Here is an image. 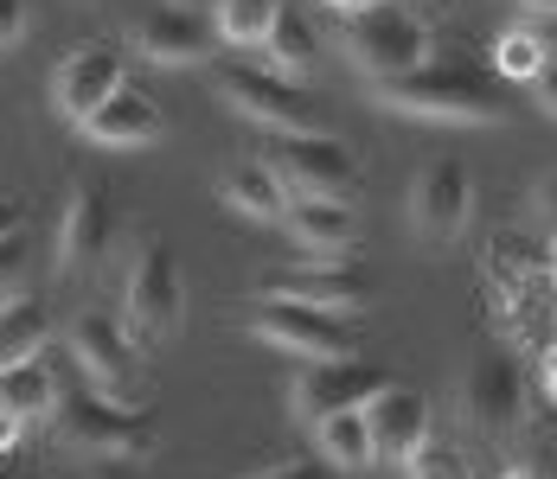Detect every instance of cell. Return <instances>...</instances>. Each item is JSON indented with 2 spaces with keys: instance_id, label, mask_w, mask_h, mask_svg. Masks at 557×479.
I'll list each match as a JSON object with an SVG mask.
<instances>
[{
  "instance_id": "22",
  "label": "cell",
  "mask_w": 557,
  "mask_h": 479,
  "mask_svg": "<svg viewBox=\"0 0 557 479\" xmlns=\"http://www.w3.org/2000/svg\"><path fill=\"white\" fill-rule=\"evenodd\" d=\"M0 409H13L20 423H46L58 409V377L39 365V358H26V365H13V371H0Z\"/></svg>"
},
{
  "instance_id": "33",
  "label": "cell",
  "mask_w": 557,
  "mask_h": 479,
  "mask_svg": "<svg viewBox=\"0 0 557 479\" xmlns=\"http://www.w3.org/2000/svg\"><path fill=\"white\" fill-rule=\"evenodd\" d=\"M20 434H26V423H20L13 409H0V454H7V448H20Z\"/></svg>"
},
{
  "instance_id": "25",
  "label": "cell",
  "mask_w": 557,
  "mask_h": 479,
  "mask_svg": "<svg viewBox=\"0 0 557 479\" xmlns=\"http://www.w3.org/2000/svg\"><path fill=\"white\" fill-rule=\"evenodd\" d=\"M545 64H552V46H545L539 33H525V26H519V33H500V39H494V77L532 84V77L545 71Z\"/></svg>"
},
{
  "instance_id": "24",
  "label": "cell",
  "mask_w": 557,
  "mask_h": 479,
  "mask_svg": "<svg viewBox=\"0 0 557 479\" xmlns=\"http://www.w3.org/2000/svg\"><path fill=\"white\" fill-rule=\"evenodd\" d=\"M276 13H282V0H219L212 7V33L224 46H263Z\"/></svg>"
},
{
  "instance_id": "37",
  "label": "cell",
  "mask_w": 557,
  "mask_h": 479,
  "mask_svg": "<svg viewBox=\"0 0 557 479\" xmlns=\"http://www.w3.org/2000/svg\"><path fill=\"white\" fill-rule=\"evenodd\" d=\"M525 13H557V0H519Z\"/></svg>"
},
{
  "instance_id": "14",
  "label": "cell",
  "mask_w": 557,
  "mask_h": 479,
  "mask_svg": "<svg viewBox=\"0 0 557 479\" xmlns=\"http://www.w3.org/2000/svg\"><path fill=\"white\" fill-rule=\"evenodd\" d=\"M115 243V199L110 186H97V179H77L71 186V199H64V217H58V263L71 268H90L103 263Z\"/></svg>"
},
{
  "instance_id": "12",
  "label": "cell",
  "mask_w": 557,
  "mask_h": 479,
  "mask_svg": "<svg viewBox=\"0 0 557 479\" xmlns=\"http://www.w3.org/2000/svg\"><path fill=\"white\" fill-rule=\"evenodd\" d=\"M122 84H128V77H122V52H115V46H103V39H97V46H71V52L52 64V109L64 122L84 128Z\"/></svg>"
},
{
  "instance_id": "5",
  "label": "cell",
  "mask_w": 557,
  "mask_h": 479,
  "mask_svg": "<svg viewBox=\"0 0 557 479\" xmlns=\"http://www.w3.org/2000/svg\"><path fill=\"white\" fill-rule=\"evenodd\" d=\"M186 319V275L168 237H148L128 263V294H122V326L135 339H173Z\"/></svg>"
},
{
  "instance_id": "2",
  "label": "cell",
  "mask_w": 557,
  "mask_h": 479,
  "mask_svg": "<svg viewBox=\"0 0 557 479\" xmlns=\"http://www.w3.org/2000/svg\"><path fill=\"white\" fill-rule=\"evenodd\" d=\"M339 52L366 84H391V77H410L430 58H443V39L417 7H372V13L339 20Z\"/></svg>"
},
{
  "instance_id": "34",
  "label": "cell",
  "mask_w": 557,
  "mask_h": 479,
  "mask_svg": "<svg viewBox=\"0 0 557 479\" xmlns=\"http://www.w3.org/2000/svg\"><path fill=\"white\" fill-rule=\"evenodd\" d=\"M334 13H372V7H385V0H327Z\"/></svg>"
},
{
  "instance_id": "15",
  "label": "cell",
  "mask_w": 557,
  "mask_h": 479,
  "mask_svg": "<svg viewBox=\"0 0 557 479\" xmlns=\"http://www.w3.org/2000/svg\"><path fill=\"white\" fill-rule=\"evenodd\" d=\"M366 428H372L379 461L404 467V461L423 448V434H430V396H423V390H404V383H385V390L366 403Z\"/></svg>"
},
{
  "instance_id": "7",
  "label": "cell",
  "mask_w": 557,
  "mask_h": 479,
  "mask_svg": "<svg viewBox=\"0 0 557 479\" xmlns=\"http://www.w3.org/2000/svg\"><path fill=\"white\" fill-rule=\"evenodd\" d=\"M212 84H219V97L244 122H257V135H301V128H314V97L295 77L257 71V64H219Z\"/></svg>"
},
{
  "instance_id": "19",
  "label": "cell",
  "mask_w": 557,
  "mask_h": 479,
  "mask_svg": "<svg viewBox=\"0 0 557 479\" xmlns=\"http://www.w3.org/2000/svg\"><path fill=\"white\" fill-rule=\"evenodd\" d=\"M84 135L103 141V148H148V141H161V109H154V97H141L135 84H122L110 103L84 122Z\"/></svg>"
},
{
  "instance_id": "26",
  "label": "cell",
  "mask_w": 557,
  "mask_h": 479,
  "mask_svg": "<svg viewBox=\"0 0 557 479\" xmlns=\"http://www.w3.org/2000/svg\"><path fill=\"white\" fill-rule=\"evenodd\" d=\"M404 479H474V467H468V454H461L455 441L423 434V448L404 461Z\"/></svg>"
},
{
  "instance_id": "17",
  "label": "cell",
  "mask_w": 557,
  "mask_h": 479,
  "mask_svg": "<svg viewBox=\"0 0 557 479\" xmlns=\"http://www.w3.org/2000/svg\"><path fill=\"white\" fill-rule=\"evenodd\" d=\"M282 224L308 256H352L359 250V212L346 199H288Z\"/></svg>"
},
{
  "instance_id": "9",
  "label": "cell",
  "mask_w": 557,
  "mask_h": 479,
  "mask_svg": "<svg viewBox=\"0 0 557 479\" xmlns=\"http://www.w3.org/2000/svg\"><path fill=\"white\" fill-rule=\"evenodd\" d=\"M71 358L84 365L90 377V390H103V396H122L135 371H141V339L122 326L115 314L103 307H84V314L71 319Z\"/></svg>"
},
{
  "instance_id": "36",
  "label": "cell",
  "mask_w": 557,
  "mask_h": 479,
  "mask_svg": "<svg viewBox=\"0 0 557 479\" xmlns=\"http://www.w3.org/2000/svg\"><path fill=\"white\" fill-rule=\"evenodd\" d=\"M500 479H545V474H539V467H506Z\"/></svg>"
},
{
  "instance_id": "10",
  "label": "cell",
  "mask_w": 557,
  "mask_h": 479,
  "mask_svg": "<svg viewBox=\"0 0 557 479\" xmlns=\"http://www.w3.org/2000/svg\"><path fill=\"white\" fill-rule=\"evenodd\" d=\"M263 294L276 301H301V307H334V314H352L372 301V281L352 256H308V263H288L263 275Z\"/></svg>"
},
{
  "instance_id": "20",
  "label": "cell",
  "mask_w": 557,
  "mask_h": 479,
  "mask_svg": "<svg viewBox=\"0 0 557 479\" xmlns=\"http://www.w3.org/2000/svg\"><path fill=\"white\" fill-rule=\"evenodd\" d=\"M46 339H52V314H46L39 294H7V301H0V371L39 358Z\"/></svg>"
},
{
  "instance_id": "6",
  "label": "cell",
  "mask_w": 557,
  "mask_h": 479,
  "mask_svg": "<svg viewBox=\"0 0 557 479\" xmlns=\"http://www.w3.org/2000/svg\"><path fill=\"white\" fill-rule=\"evenodd\" d=\"M250 332L270 339L282 352L321 365V358H352L359 352V326L334 307H301V301H276V294H257L250 301Z\"/></svg>"
},
{
  "instance_id": "32",
  "label": "cell",
  "mask_w": 557,
  "mask_h": 479,
  "mask_svg": "<svg viewBox=\"0 0 557 479\" xmlns=\"http://www.w3.org/2000/svg\"><path fill=\"white\" fill-rule=\"evenodd\" d=\"M244 479H308V467L301 461H270V467H257V474H244Z\"/></svg>"
},
{
  "instance_id": "35",
  "label": "cell",
  "mask_w": 557,
  "mask_h": 479,
  "mask_svg": "<svg viewBox=\"0 0 557 479\" xmlns=\"http://www.w3.org/2000/svg\"><path fill=\"white\" fill-rule=\"evenodd\" d=\"M545 390L557 396V345H552V358H545Z\"/></svg>"
},
{
  "instance_id": "29",
  "label": "cell",
  "mask_w": 557,
  "mask_h": 479,
  "mask_svg": "<svg viewBox=\"0 0 557 479\" xmlns=\"http://www.w3.org/2000/svg\"><path fill=\"white\" fill-rule=\"evenodd\" d=\"M532 212H539V224H552L557 230V166L552 173H539V186H532Z\"/></svg>"
},
{
  "instance_id": "38",
  "label": "cell",
  "mask_w": 557,
  "mask_h": 479,
  "mask_svg": "<svg viewBox=\"0 0 557 479\" xmlns=\"http://www.w3.org/2000/svg\"><path fill=\"white\" fill-rule=\"evenodd\" d=\"M552 288H557V250H552Z\"/></svg>"
},
{
  "instance_id": "3",
  "label": "cell",
  "mask_w": 557,
  "mask_h": 479,
  "mask_svg": "<svg viewBox=\"0 0 557 479\" xmlns=\"http://www.w3.org/2000/svg\"><path fill=\"white\" fill-rule=\"evenodd\" d=\"M257 160L288 186V199H346L352 179H359V154L321 135V128H301V135H263Z\"/></svg>"
},
{
  "instance_id": "16",
  "label": "cell",
  "mask_w": 557,
  "mask_h": 479,
  "mask_svg": "<svg viewBox=\"0 0 557 479\" xmlns=\"http://www.w3.org/2000/svg\"><path fill=\"white\" fill-rule=\"evenodd\" d=\"M212 20L206 13H193V7H161V13H148V20H135V33H128V46L148 58V64H199V58L212 52Z\"/></svg>"
},
{
  "instance_id": "11",
  "label": "cell",
  "mask_w": 557,
  "mask_h": 479,
  "mask_svg": "<svg viewBox=\"0 0 557 479\" xmlns=\"http://www.w3.org/2000/svg\"><path fill=\"white\" fill-rule=\"evenodd\" d=\"M468 217H474V173L455 154H436L410 186V224L430 243H455L468 230Z\"/></svg>"
},
{
  "instance_id": "8",
  "label": "cell",
  "mask_w": 557,
  "mask_h": 479,
  "mask_svg": "<svg viewBox=\"0 0 557 479\" xmlns=\"http://www.w3.org/2000/svg\"><path fill=\"white\" fill-rule=\"evenodd\" d=\"M385 390V371L379 365H359V358H321L288 383V416L295 423H327L339 409H366L372 396Z\"/></svg>"
},
{
  "instance_id": "28",
  "label": "cell",
  "mask_w": 557,
  "mask_h": 479,
  "mask_svg": "<svg viewBox=\"0 0 557 479\" xmlns=\"http://www.w3.org/2000/svg\"><path fill=\"white\" fill-rule=\"evenodd\" d=\"M20 275H26V230L0 237V288H13Z\"/></svg>"
},
{
  "instance_id": "1",
  "label": "cell",
  "mask_w": 557,
  "mask_h": 479,
  "mask_svg": "<svg viewBox=\"0 0 557 479\" xmlns=\"http://www.w3.org/2000/svg\"><path fill=\"white\" fill-rule=\"evenodd\" d=\"M379 109L404 122H430V128H494L500 122V90L487 71H474L468 58H430L410 77L372 84Z\"/></svg>"
},
{
  "instance_id": "21",
  "label": "cell",
  "mask_w": 557,
  "mask_h": 479,
  "mask_svg": "<svg viewBox=\"0 0 557 479\" xmlns=\"http://www.w3.org/2000/svg\"><path fill=\"white\" fill-rule=\"evenodd\" d=\"M314 441H321V454L334 461L339 474H372V467H379L366 409H339V416H327V423H314Z\"/></svg>"
},
{
  "instance_id": "27",
  "label": "cell",
  "mask_w": 557,
  "mask_h": 479,
  "mask_svg": "<svg viewBox=\"0 0 557 479\" xmlns=\"http://www.w3.org/2000/svg\"><path fill=\"white\" fill-rule=\"evenodd\" d=\"M26 20H33L26 0H0V52H13V46L26 39Z\"/></svg>"
},
{
  "instance_id": "23",
  "label": "cell",
  "mask_w": 557,
  "mask_h": 479,
  "mask_svg": "<svg viewBox=\"0 0 557 479\" xmlns=\"http://www.w3.org/2000/svg\"><path fill=\"white\" fill-rule=\"evenodd\" d=\"M257 52H263V71H276V77H295V71H308V64H314V52H321V46H314L308 20L282 7L276 26H270V39H263Z\"/></svg>"
},
{
  "instance_id": "39",
  "label": "cell",
  "mask_w": 557,
  "mask_h": 479,
  "mask_svg": "<svg viewBox=\"0 0 557 479\" xmlns=\"http://www.w3.org/2000/svg\"><path fill=\"white\" fill-rule=\"evenodd\" d=\"M173 7H193V0H173Z\"/></svg>"
},
{
  "instance_id": "13",
  "label": "cell",
  "mask_w": 557,
  "mask_h": 479,
  "mask_svg": "<svg viewBox=\"0 0 557 479\" xmlns=\"http://www.w3.org/2000/svg\"><path fill=\"white\" fill-rule=\"evenodd\" d=\"M461 403H468V423L487 428V434H506V428L525 423V371L519 358L487 345L468 358V383H461Z\"/></svg>"
},
{
  "instance_id": "4",
  "label": "cell",
  "mask_w": 557,
  "mask_h": 479,
  "mask_svg": "<svg viewBox=\"0 0 557 479\" xmlns=\"http://www.w3.org/2000/svg\"><path fill=\"white\" fill-rule=\"evenodd\" d=\"M58 434L84 454H148L154 448V416L122 403V396H103V390H58Z\"/></svg>"
},
{
  "instance_id": "31",
  "label": "cell",
  "mask_w": 557,
  "mask_h": 479,
  "mask_svg": "<svg viewBox=\"0 0 557 479\" xmlns=\"http://www.w3.org/2000/svg\"><path fill=\"white\" fill-rule=\"evenodd\" d=\"M13 230H26V205L13 192H0V237H13Z\"/></svg>"
},
{
  "instance_id": "18",
  "label": "cell",
  "mask_w": 557,
  "mask_h": 479,
  "mask_svg": "<svg viewBox=\"0 0 557 479\" xmlns=\"http://www.w3.org/2000/svg\"><path fill=\"white\" fill-rule=\"evenodd\" d=\"M219 192H224V205L237 217H250V224H282V212H288V186L257 154L231 160L219 173Z\"/></svg>"
},
{
  "instance_id": "30",
  "label": "cell",
  "mask_w": 557,
  "mask_h": 479,
  "mask_svg": "<svg viewBox=\"0 0 557 479\" xmlns=\"http://www.w3.org/2000/svg\"><path fill=\"white\" fill-rule=\"evenodd\" d=\"M532 97H539V109H545V115L557 122V58L545 64V71H539V77H532Z\"/></svg>"
}]
</instances>
